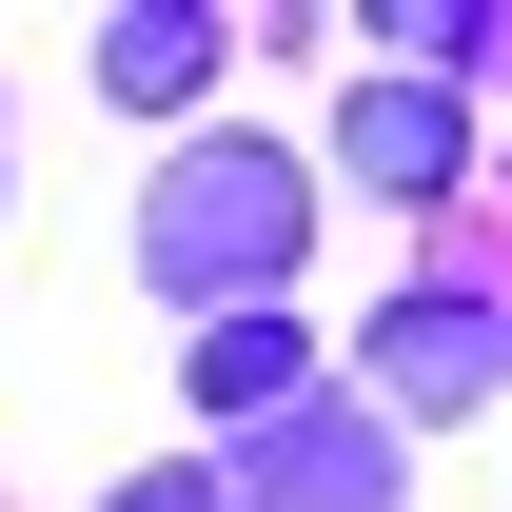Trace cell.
Masks as SVG:
<instances>
[{
    "label": "cell",
    "mask_w": 512,
    "mask_h": 512,
    "mask_svg": "<svg viewBox=\"0 0 512 512\" xmlns=\"http://www.w3.org/2000/svg\"><path fill=\"white\" fill-rule=\"evenodd\" d=\"M296 237H316V178H296L276 138H178L158 197H138V276H158L178 316H276Z\"/></svg>",
    "instance_id": "1"
},
{
    "label": "cell",
    "mask_w": 512,
    "mask_h": 512,
    "mask_svg": "<svg viewBox=\"0 0 512 512\" xmlns=\"http://www.w3.org/2000/svg\"><path fill=\"white\" fill-rule=\"evenodd\" d=\"M394 473H414V434H394V414L296 394L276 434H237V473H217V493H237V512H394Z\"/></svg>",
    "instance_id": "2"
},
{
    "label": "cell",
    "mask_w": 512,
    "mask_h": 512,
    "mask_svg": "<svg viewBox=\"0 0 512 512\" xmlns=\"http://www.w3.org/2000/svg\"><path fill=\"white\" fill-rule=\"evenodd\" d=\"M375 394H394V434H414V414H473V394H493V276L394 296L375 316Z\"/></svg>",
    "instance_id": "3"
},
{
    "label": "cell",
    "mask_w": 512,
    "mask_h": 512,
    "mask_svg": "<svg viewBox=\"0 0 512 512\" xmlns=\"http://www.w3.org/2000/svg\"><path fill=\"white\" fill-rule=\"evenodd\" d=\"M296 394H316V335L296 316H197V414L217 434H276Z\"/></svg>",
    "instance_id": "4"
},
{
    "label": "cell",
    "mask_w": 512,
    "mask_h": 512,
    "mask_svg": "<svg viewBox=\"0 0 512 512\" xmlns=\"http://www.w3.org/2000/svg\"><path fill=\"white\" fill-rule=\"evenodd\" d=\"M335 158H355L375 197H453V158H473V119H453L434 79H375V99L335 119Z\"/></svg>",
    "instance_id": "5"
},
{
    "label": "cell",
    "mask_w": 512,
    "mask_h": 512,
    "mask_svg": "<svg viewBox=\"0 0 512 512\" xmlns=\"http://www.w3.org/2000/svg\"><path fill=\"white\" fill-rule=\"evenodd\" d=\"M217 60H237V40H217L197 0H138V20H99V79H119L138 119H178V99H197V79H217Z\"/></svg>",
    "instance_id": "6"
},
{
    "label": "cell",
    "mask_w": 512,
    "mask_h": 512,
    "mask_svg": "<svg viewBox=\"0 0 512 512\" xmlns=\"http://www.w3.org/2000/svg\"><path fill=\"white\" fill-rule=\"evenodd\" d=\"M99 512H237V493H217V473H119Z\"/></svg>",
    "instance_id": "7"
}]
</instances>
